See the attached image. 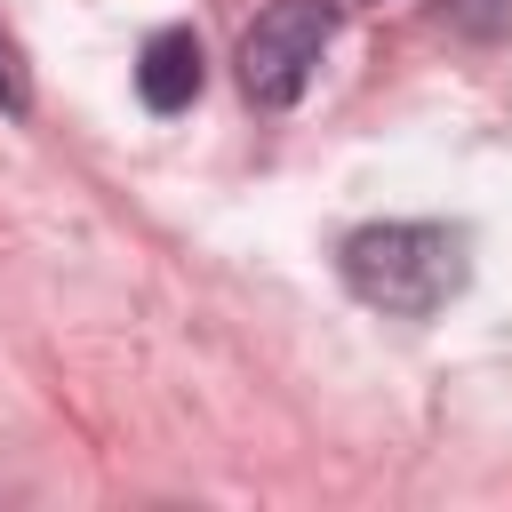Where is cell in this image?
<instances>
[{
    "label": "cell",
    "instance_id": "obj_3",
    "mask_svg": "<svg viewBox=\"0 0 512 512\" xmlns=\"http://www.w3.org/2000/svg\"><path fill=\"white\" fill-rule=\"evenodd\" d=\"M200 80H208V56H200V32H192V24H168V32L144 40V56H136V96H144L152 112H184V104L200 96Z\"/></svg>",
    "mask_w": 512,
    "mask_h": 512
},
{
    "label": "cell",
    "instance_id": "obj_1",
    "mask_svg": "<svg viewBox=\"0 0 512 512\" xmlns=\"http://www.w3.org/2000/svg\"><path fill=\"white\" fill-rule=\"evenodd\" d=\"M472 280V240L456 224H360L344 240V288L368 312L424 320Z\"/></svg>",
    "mask_w": 512,
    "mask_h": 512
},
{
    "label": "cell",
    "instance_id": "obj_5",
    "mask_svg": "<svg viewBox=\"0 0 512 512\" xmlns=\"http://www.w3.org/2000/svg\"><path fill=\"white\" fill-rule=\"evenodd\" d=\"M0 104H8V112H24V72L8 64V48H0Z\"/></svg>",
    "mask_w": 512,
    "mask_h": 512
},
{
    "label": "cell",
    "instance_id": "obj_2",
    "mask_svg": "<svg viewBox=\"0 0 512 512\" xmlns=\"http://www.w3.org/2000/svg\"><path fill=\"white\" fill-rule=\"evenodd\" d=\"M328 40H336V0H272L240 40V88L272 112L296 104L304 80L320 72Z\"/></svg>",
    "mask_w": 512,
    "mask_h": 512
},
{
    "label": "cell",
    "instance_id": "obj_4",
    "mask_svg": "<svg viewBox=\"0 0 512 512\" xmlns=\"http://www.w3.org/2000/svg\"><path fill=\"white\" fill-rule=\"evenodd\" d=\"M448 8V24H464V32H504L512 24V0H440Z\"/></svg>",
    "mask_w": 512,
    "mask_h": 512
}]
</instances>
